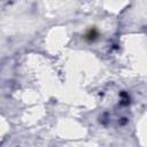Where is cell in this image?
<instances>
[{
	"label": "cell",
	"instance_id": "cell-1",
	"mask_svg": "<svg viewBox=\"0 0 147 147\" xmlns=\"http://www.w3.org/2000/svg\"><path fill=\"white\" fill-rule=\"evenodd\" d=\"M95 36H96V32H95L94 30H93V31L91 30V31H90V33L87 34V37H88L90 39H94V38H95Z\"/></svg>",
	"mask_w": 147,
	"mask_h": 147
}]
</instances>
